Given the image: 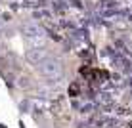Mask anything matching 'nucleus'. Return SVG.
<instances>
[{
    "label": "nucleus",
    "instance_id": "f257e3e1",
    "mask_svg": "<svg viewBox=\"0 0 132 128\" xmlns=\"http://www.w3.org/2000/svg\"><path fill=\"white\" fill-rule=\"evenodd\" d=\"M38 71L44 75V79H48L50 82H57L63 76V69L60 65V61L54 57H48L46 61H42L38 65Z\"/></svg>",
    "mask_w": 132,
    "mask_h": 128
},
{
    "label": "nucleus",
    "instance_id": "f03ea898",
    "mask_svg": "<svg viewBox=\"0 0 132 128\" xmlns=\"http://www.w3.org/2000/svg\"><path fill=\"white\" fill-rule=\"evenodd\" d=\"M48 57H50L48 52H46V50H42V48H33V50L27 52V59H29L33 65H40V63L46 61Z\"/></svg>",
    "mask_w": 132,
    "mask_h": 128
}]
</instances>
